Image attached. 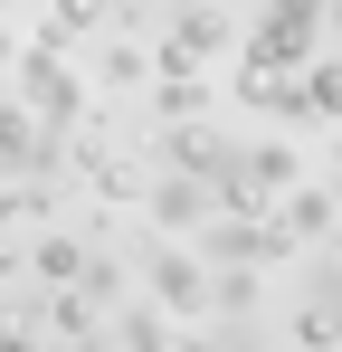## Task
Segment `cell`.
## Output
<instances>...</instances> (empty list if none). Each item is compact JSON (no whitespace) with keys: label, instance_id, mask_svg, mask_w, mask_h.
I'll return each mask as SVG.
<instances>
[{"label":"cell","instance_id":"6da1fadb","mask_svg":"<svg viewBox=\"0 0 342 352\" xmlns=\"http://www.w3.org/2000/svg\"><path fill=\"white\" fill-rule=\"evenodd\" d=\"M228 48H238V10H228V0H171L162 76H181V67H219Z\"/></svg>","mask_w":342,"mask_h":352},{"label":"cell","instance_id":"7a4b0ae2","mask_svg":"<svg viewBox=\"0 0 342 352\" xmlns=\"http://www.w3.org/2000/svg\"><path fill=\"white\" fill-rule=\"evenodd\" d=\"M19 105L48 124V133H67V124H86V76L67 67V48H38V58L19 67Z\"/></svg>","mask_w":342,"mask_h":352},{"label":"cell","instance_id":"3957f363","mask_svg":"<svg viewBox=\"0 0 342 352\" xmlns=\"http://www.w3.org/2000/svg\"><path fill=\"white\" fill-rule=\"evenodd\" d=\"M304 58H323V29H314V19H276V10H257V19L238 29V67H266V76H295Z\"/></svg>","mask_w":342,"mask_h":352},{"label":"cell","instance_id":"277c9868","mask_svg":"<svg viewBox=\"0 0 342 352\" xmlns=\"http://www.w3.org/2000/svg\"><path fill=\"white\" fill-rule=\"evenodd\" d=\"M276 115L285 124H342V48H333V58H304L295 76H285Z\"/></svg>","mask_w":342,"mask_h":352},{"label":"cell","instance_id":"5b68a950","mask_svg":"<svg viewBox=\"0 0 342 352\" xmlns=\"http://www.w3.org/2000/svg\"><path fill=\"white\" fill-rule=\"evenodd\" d=\"M276 229L295 238V257H314V248H333V238H342V200L323 190V181H295V190L276 200Z\"/></svg>","mask_w":342,"mask_h":352},{"label":"cell","instance_id":"8992f818","mask_svg":"<svg viewBox=\"0 0 342 352\" xmlns=\"http://www.w3.org/2000/svg\"><path fill=\"white\" fill-rule=\"evenodd\" d=\"M295 343L304 352H342V267L333 257L314 267V286H304V305H295Z\"/></svg>","mask_w":342,"mask_h":352},{"label":"cell","instance_id":"52a82bcc","mask_svg":"<svg viewBox=\"0 0 342 352\" xmlns=\"http://www.w3.org/2000/svg\"><path fill=\"white\" fill-rule=\"evenodd\" d=\"M57 153H67V133H48L29 105H0V172H48Z\"/></svg>","mask_w":342,"mask_h":352},{"label":"cell","instance_id":"ba28073f","mask_svg":"<svg viewBox=\"0 0 342 352\" xmlns=\"http://www.w3.org/2000/svg\"><path fill=\"white\" fill-rule=\"evenodd\" d=\"M143 210H152V229H200V219L219 210V190H209V181H190V172H152Z\"/></svg>","mask_w":342,"mask_h":352},{"label":"cell","instance_id":"9c48e42d","mask_svg":"<svg viewBox=\"0 0 342 352\" xmlns=\"http://www.w3.org/2000/svg\"><path fill=\"white\" fill-rule=\"evenodd\" d=\"M295 181H304V153H295L285 133H257V143H247V200H257V210H276Z\"/></svg>","mask_w":342,"mask_h":352},{"label":"cell","instance_id":"30bf717a","mask_svg":"<svg viewBox=\"0 0 342 352\" xmlns=\"http://www.w3.org/2000/svg\"><path fill=\"white\" fill-rule=\"evenodd\" d=\"M152 305H162V314H209V267L181 257V248H162V257H152Z\"/></svg>","mask_w":342,"mask_h":352},{"label":"cell","instance_id":"8fae6325","mask_svg":"<svg viewBox=\"0 0 342 352\" xmlns=\"http://www.w3.org/2000/svg\"><path fill=\"white\" fill-rule=\"evenodd\" d=\"M209 96H219V76L209 67H181V76H162V96H152V124H200Z\"/></svg>","mask_w":342,"mask_h":352},{"label":"cell","instance_id":"7c38bea8","mask_svg":"<svg viewBox=\"0 0 342 352\" xmlns=\"http://www.w3.org/2000/svg\"><path fill=\"white\" fill-rule=\"evenodd\" d=\"M209 314L219 324H247L257 314V267H209Z\"/></svg>","mask_w":342,"mask_h":352},{"label":"cell","instance_id":"4fadbf2b","mask_svg":"<svg viewBox=\"0 0 342 352\" xmlns=\"http://www.w3.org/2000/svg\"><path fill=\"white\" fill-rule=\"evenodd\" d=\"M114 19V0H57V19H48V48H76L86 29H105Z\"/></svg>","mask_w":342,"mask_h":352},{"label":"cell","instance_id":"5bb4252c","mask_svg":"<svg viewBox=\"0 0 342 352\" xmlns=\"http://www.w3.org/2000/svg\"><path fill=\"white\" fill-rule=\"evenodd\" d=\"M143 76H152V58H143V48H105V58H95V86H105V96H133Z\"/></svg>","mask_w":342,"mask_h":352},{"label":"cell","instance_id":"9a60e30c","mask_svg":"<svg viewBox=\"0 0 342 352\" xmlns=\"http://www.w3.org/2000/svg\"><path fill=\"white\" fill-rule=\"evenodd\" d=\"M76 267H86V248H76V238L57 229L48 248H38V276H48V286H76Z\"/></svg>","mask_w":342,"mask_h":352},{"label":"cell","instance_id":"2e32d148","mask_svg":"<svg viewBox=\"0 0 342 352\" xmlns=\"http://www.w3.org/2000/svg\"><path fill=\"white\" fill-rule=\"evenodd\" d=\"M0 219H48V190H38V181H10V200H0Z\"/></svg>","mask_w":342,"mask_h":352},{"label":"cell","instance_id":"e0dca14e","mask_svg":"<svg viewBox=\"0 0 342 352\" xmlns=\"http://www.w3.org/2000/svg\"><path fill=\"white\" fill-rule=\"evenodd\" d=\"M266 10H276V19H314V29H323V0H266Z\"/></svg>","mask_w":342,"mask_h":352},{"label":"cell","instance_id":"ac0fdd59","mask_svg":"<svg viewBox=\"0 0 342 352\" xmlns=\"http://www.w3.org/2000/svg\"><path fill=\"white\" fill-rule=\"evenodd\" d=\"M0 352H38V333H0Z\"/></svg>","mask_w":342,"mask_h":352},{"label":"cell","instance_id":"d6986e66","mask_svg":"<svg viewBox=\"0 0 342 352\" xmlns=\"http://www.w3.org/2000/svg\"><path fill=\"white\" fill-rule=\"evenodd\" d=\"M10 267H19V238H0V276H10Z\"/></svg>","mask_w":342,"mask_h":352},{"label":"cell","instance_id":"ffe728a7","mask_svg":"<svg viewBox=\"0 0 342 352\" xmlns=\"http://www.w3.org/2000/svg\"><path fill=\"white\" fill-rule=\"evenodd\" d=\"M323 29H333V38H342V0H323Z\"/></svg>","mask_w":342,"mask_h":352},{"label":"cell","instance_id":"44dd1931","mask_svg":"<svg viewBox=\"0 0 342 352\" xmlns=\"http://www.w3.org/2000/svg\"><path fill=\"white\" fill-rule=\"evenodd\" d=\"M333 162H342V143H333Z\"/></svg>","mask_w":342,"mask_h":352}]
</instances>
